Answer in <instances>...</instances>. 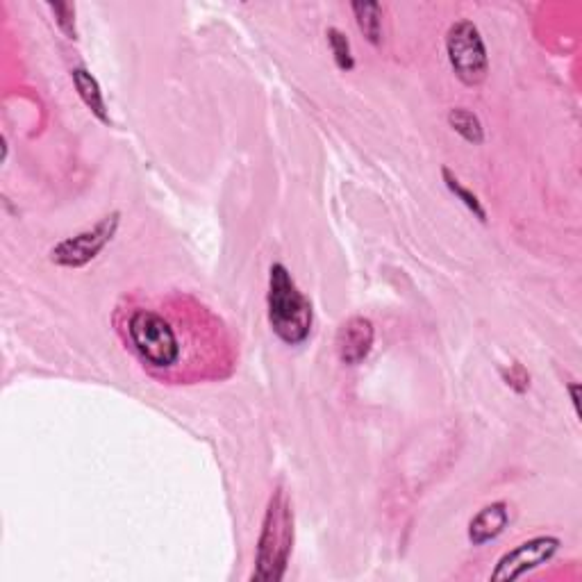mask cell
<instances>
[{
    "label": "cell",
    "instance_id": "1",
    "mask_svg": "<svg viewBox=\"0 0 582 582\" xmlns=\"http://www.w3.org/2000/svg\"><path fill=\"white\" fill-rule=\"evenodd\" d=\"M112 323L126 351L162 385L226 380L237 367L235 335L219 314L191 294L123 296Z\"/></svg>",
    "mask_w": 582,
    "mask_h": 582
},
{
    "label": "cell",
    "instance_id": "2",
    "mask_svg": "<svg viewBox=\"0 0 582 582\" xmlns=\"http://www.w3.org/2000/svg\"><path fill=\"white\" fill-rule=\"evenodd\" d=\"M266 317L282 344L301 346L312 335L314 310L310 298L298 289L294 276L282 262H273L266 289Z\"/></svg>",
    "mask_w": 582,
    "mask_h": 582
},
{
    "label": "cell",
    "instance_id": "3",
    "mask_svg": "<svg viewBox=\"0 0 582 582\" xmlns=\"http://www.w3.org/2000/svg\"><path fill=\"white\" fill-rule=\"evenodd\" d=\"M291 548H294V510L285 489L278 487L266 503L251 580L280 582L289 569Z\"/></svg>",
    "mask_w": 582,
    "mask_h": 582
},
{
    "label": "cell",
    "instance_id": "4",
    "mask_svg": "<svg viewBox=\"0 0 582 582\" xmlns=\"http://www.w3.org/2000/svg\"><path fill=\"white\" fill-rule=\"evenodd\" d=\"M446 55L451 69L464 87H480L489 76L485 39L473 21H455L446 32Z\"/></svg>",
    "mask_w": 582,
    "mask_h": 582
},
{
    "label": "cell",
    "instance_id": "5",
    "mask_svg": "<svg viewBox=\"0 0 582 582\" xmlns=\"http://www.w3.org/2000/svg\"><path fill=\"white\" fill-rule=\"evenodd\" d=\"M121 226V212H112L96 221L94 226L78 232V235L66 237L51 248V262L62 269H82L89 262H94L105 251V246L116 237Z\"/></svg>",
    "mask_w": 582,
    "mask_h": 582
},
{
    "label": "cell",
    "instance_id": "6",
    "mask_svg": "<svg viewBox=\"0 0 582 582\" xmlns=\"http://www.w3.org/2000/svg\"><path fill=\"white\" fill-rule=\"evenodd\" d=\"M562 542L553 535H539L532 537L528 542H521L512 548V551L503 553L501 560L496 562V569L492 571V580H517L526 573L535 571L546 564L551 557L560 551Z\"/></svg>",
    "mask_w": 582,
    "mask_h": 582
},
{
    "label": "cell",
    "instance_id": "7",
    "mask_svg": "<svg viewBox=\"0 0 582 582\" xmlns=\"http://www.w3.org/2000/svg\"><path fill=\"white\" fill-rule=\"evenodd\" d=\"M373 342H376V328H373L371 319L360 317H348L337 330L335 337V353L339 362L346 367H357L362 364L373 351Z\"/></svg>",
    "mask_w": 582,
    "mask_h": 582
},
{
    "label": "cell",
    "instance_id": "8",
    "mask_svg": "<svg viewBox=\"0 0 582 582\" xmlns=\"http://www.w3.org/2000/svg\"><path fill=\"white\" fill-rule=\"evenodd\" d=\"M507 523H510V505L505 501L485 505L476 517L469 521V542L473 546H485L489 542H494L496 537L503 535Z\"/></svg>",
    "mask_w": 582,
    "mask_h": 582
},
{
    "label": "cell",
    "instance_id": "9",
    "mask_svg": "<svg viewBox=\"0 0 582 582\" xmlns=\"http://www.w3.org/2000/svg\"><path fill=\"white\" fill-rule=\"evenodd\" d=\"M71 80H73V87H76V91H78L80 101L85 103L87 110L94 114L98 121L105 123V126H110L112 123L110 110H107L103 89H101V85H98V80L91 76L87 69H82V66H76V69L71 71Z\"/></svg>",
    "mask_w": 582,
    "mask_h": 582
},
{
    "label": "cell",
    "instance_id": "10",
    "mask_svg": "<svg viewBox=\"0 0 582 582\" xmlns=\"http://www.w3.org/2000/svg\"><path fill=\"white\" fill-rule=\"evenodd\" d=\"M351 12L364 39L373 46L382 44V5L380 3H353Z\"/></svg>",
    "mask_w": 582,
    "mask_h": 582
},
{
    "label": "cell",
    "instance_id": "11",
    "mask_svg": "<svg viewBox=\"0 0 582 582\" xmlns=\"http://www.w3.org/2000/svg\"><path fill=\"white\" fill-rule=\"evenodd\" d=\"M448 126H451L457 135H460L467 144L480 146L485 141V128H482V121L478 119V114H473L467 107H455V110L448 112Z\"/></svg>",
    "mask_w": 582,
    "mask_h": 582
},
{
    "label": "cell",
    "instance_id": "12",
    "mask_svg": "<svg viewBox=\"0 0 582 582\" xmlns=\"http://www.w3.org/2000/svg\"><path fill=\"white\" fill-rule=\"evenodd\" d=\"M442 178H444L446 189L451 191V194L457 198V201H460L464 207H467V210L473 216H476V219L480 223H487V210H485V205H482L480 198L476 194H473V191L469 187L462 185L460 178H457L455 173L451 169H448V166H444V169H442Z\"/></svg>",
    "mask_w": 582,
    "mask_h": 582
},
{
    "label": "cell",
    "instance_id": "13",
    "mask_svg": "<svg viewBox=\"0 0 582 582\" xmlns=\"http://www.w3.org/2000/svg\"><path fill=\"white\" fill-rule=\"evenodd\" d=\"M326 39L330 46V53L335 57V64L339 71H353L355 69V55L351 48V41L344 35L339 28H328L326 30Z\"/></svg>",
    "mask_w": 582,
    "mask_h": 582
},
{
    "label": "cell",
    "instance_id": "14",
    "mask_svg": "<svg viewBox=\"0 0 582 582\" xmlns=\"http://www.w3.org/2000/svg\"><path fill=\"white\" fill-rule=\"evenodd\" d=\"M48 10L53 12L57 28L64 32V37L71 39V41H76L78 39L76 5H71V3H48Z\"/></svg>",
    "mask_w": 582,
    "mask_h": 582
},
{
    "label": "cell",
    "instance_id": "15",
    "mask_svg": "<svg viewBox=\"0 0 582 582\" xmlns=\"http://www.w3.org/2000/svg\"><path fill=\"white\" fill-rule=\"evenodd\" d=\"M503 378L507 382V387H512L514 392L517 394H523V392H528V387H530V376H528V371L521 367V364H510V371H503Z\"/></svg>",
    "mask_w": 582,
    "mask_h": 582
},
{
    "label": "cell",
    "instance_id": "16",
    "mask_svg": "<svg viewBox=\"0 0 582 582\" xmlns=\"http://www.w3.org/2000/svg\"><path fill=\"white\" fill-rule=\"evenodd\" d=\"M567 392L571 394L573 410H576V414H580V385H578V382H569V385H567Z\"/></svg>",
    "mask_w": 582,
    "mask_h": 582
}]
</instances>
